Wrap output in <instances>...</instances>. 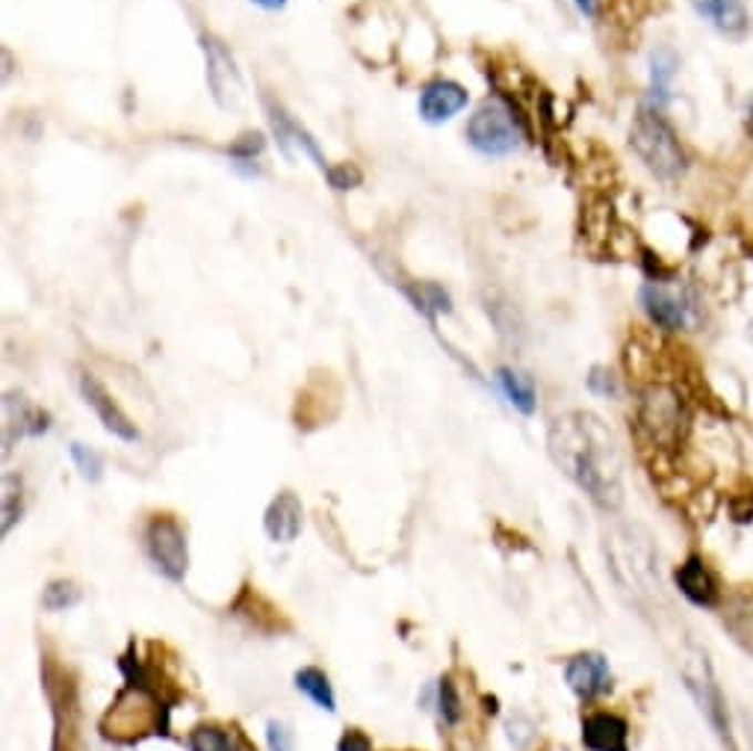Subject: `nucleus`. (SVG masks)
<instances>
[{"instance_id": "11", "label": "nucleus", "mask_w": 753, "mask_h": 751, "mask_svg": "<svg viewBox=\"0 0 753 751\" xmlns=\"http://www.w3.org/2000/svg\"><path fill=\"white\" fill-rule=\"evenodd\" d=\"M269 122H272V131L275 136H278V145H281V152L287 154V157H296V154H301V157H310V161L317 163L319 169L328 172V161L322 157V152H319L317 140L305 131V127L296 122L292 116H287V110L278 107V104H269Z\"/></svg>"}, {"instance_id": "4", "label": "nucleus", "mask_w": 753, "mask_h": 751, "mask_svg": "<svg viewBox=\"0 0 753 751\" xmlns=\"http://www.w3.org/2000/svg\"><path fill=\"white\" fill-rule=\"evenodd\" d=\"M638 423L647 439L659 447H677L685 426V409L677 391L668 385L647 388L638 405Z\"/></svg>"}, {"instance_id": "30", "label": "nucleus", "mask_w": 753, "mask_h": 751, "mask_svg": "<svg viewBox=\"0 0 753 751\" xmlns=\"http://www.w3.org/2000/svg\"><path fill=\"white\" fill-rule=\"evenodd\" d=\"M257 7H264V10L275 12V10H283L287 7V0H255Z\"/></svg>"}, {"instance_id": "27", "label": "nucleus", "mask_w": 753, "mask_h": 751, "mask_svg": "<svg viewBox=\"0 0 753 751\" xmlns=\"http://www.w3.org/2000/svg\"><path fill=\"white\" fill-rule=\"evenodd\" d=\"M588 388H591L594 394L602 397H609L618 391V388H615V375H611L609 370H602V367H594L591 375H588Z\"/></svg>"}, {"instance_id": "16", "label": "nucleus", "mask_w": 753, "mask_h": 751, "mask_svg": "<svg viewBox=\"0 0 753 751\" xmlns=\"http://www.w3.org/2000/svg\"><path fill=\"white\" fill-rule=\"evenodd\" d=\"M677 586H680V591L691 600V604H698V607H715L718 600L715 577H712L706 565L700 563V559H694V556H691L689 563L680 565V572H677Z\"/></svg>"}, {"instance_id": "23", "label": "nucleus", "mask_w": 753, "mask_h": 751, "mask_svg": "<svg viewBox=\"0 0 753 751\" xmlns=\"http://www.w3.org/2000/svg\"><path fill=\"white\" fill-rule=\"evenodd\" d=\"M71 459H74V465L80 467V474L86 476V480H101V459H97L95 450H89L86 444H71Z\"/></svg>"}, {"instance_id": "29", "label": "nucleus", "mask_w": 753, "mask_h": 751, "mask_svg": "<svg viewBox=\"0 0 753 751\" xmlns=\"http://www.w3.org/2000/svg\"><path fill=\"white\" fill-rule=\"evenodd\" d=\"M576 10L582 12V16H588V19H594L597 16V0H574Z\"/></svg>"}, {"instance_id": "8", "label": "nucleus", "mask_w": 753, "mask_h": 751, "mask_svg": "<svg viewBox=\"0 0 753 751\" xmlns=\"http://www.w3.org/2000/svg\"><path fill=\"white\" fill-rule=\"evenodd\" d=\"M80 394H83V400H86L89 409H95L97 421L104 423L106 432H113L115 439L122 441H136L140 439V430L133 426L131 418L115 405V400L110 397V391H106L101 382H97L95 375L92 373H83L80 375Z\"/></svg>"}, {"instance_id": "22", "label": "nucleus", "mask_w": 753, "mask_h": 751, "mask_svg": "<svg viewBox=\"0 0 753 751\" xmlns=\"http://www.w3.org/2000/svg\"><path fill=\"white\" fill-rule=\"evenodd\" d=\"M437 710H441V719L446 724H455L461 719V698L450 678H443L441 687H437Z\"/></svg>"}, {"instance_id": "5", "label": "nucleus", "mask_w": 753, "mask_h": 751, "mask_svg": "<svg viewBox=\"0 0 753 751\" xmlns=\"http://www.w3.org/2000/svg\"><path fill=\"white\" fill-rule=\"evenodd\" d=\"M682 680L689 687L691 698L698 701L700 713L706 716V722L712 724V731L721 737V740L730 742V719H726L724 696L715 683V675H712V666H709L706 654L691 648V651L682 654Z\"/></svg>"}, {"instance_id": "26", "label": "nucleus", "mask_w": 753, "mask_h": 751, "mask_svg": "<svg viewBox=\"0 0 753 751\" xmlns=\"http://www.w3.org/2000/svg\"><path fill=\"white\" fill-rule=\"evenodd\" d=\"M266 742L272 751H292V733L287 731L283 722H269L266 724Z\"/></svg>"}, {"instance_id": "21", "label": "nucleus", "mask_w": 753, "mask_h": 751, "mask_svg": "<svg viewBox=\"0 0 753 751\" xmlns=\"http://www.w3.org/2000/svg\"><path fill=\"white\" fill-rule=\"evenodd\" d=\"M80 600V589L74 586V583H69V580H53L48 589H44V595H42V604H44V609H69V607H74Z\"/></svg>"}, {"instance_id": "12", "label": "nucleus", "mask_w": 753, "mask_h": 751, "mask_svg": "<svg viewBox=\"0 0 753 751\" xmlns=\"http://www.w3.org/2000/svg\"><path fill=\"white\" fill-rule=\"evenodd\" d=\"M565 680H567V687L574 689L576 696L588 701V698L600 696V692L609 689V680H611L609 662H606L602 654H594V651L576 654L574 660L567 662Z\"/></svg>"}, {"instance_id": "6", "label": "nucleus", "mask_w": 753, "mask_h": 751, "mask_svg": "<svg viewBox=\"0 0 753 751\" xmlns=\"http://www.w3.org/2000/svg\"><path fill=\"white\" fill-rule=\"evenodd\" d=\"M202 48L204 63H207V86H210L213 99L225 110L237 107L243 101V74L237 69V60L228 51V45L213 33H204Z\"/></svg>"}, {"instance_id": "9", "label": "nucleus", "mask_w": 753, "mask_h": 751, "mask_svg": "<svg viewBox=\"0 0 753 751\" xmlns=\"http://www.w3.org/2000/svg\"><path fill=\"white\" fill-rule=\"evenodd\" d=\"M470 101V92L461 86V83L455 81H432L425 83L423 92H420V116H423V122H429V125H443V122H450L452 116H458L461 110L467 107Z\"/></svg>"}, {"instance_id": "1", "label": "nucleus", "mask_w": 753, "mask_h": 751, "mask_svg": "<svg viewBox=\"0 0 753 751\" xmlns=\"http://www.w3.org/2000/svg\"><path fill=\"white\" fill-rule=\"evenodd\" d=\"M549 456L597 506L623 503V465L609 426L591 412L561 414L549 426Z\"/></svg>"}, {"instance_id": "15", "label": "nucleus", "mask_w": 753, "mask_h": 751, "mask_svg": "<svg viewBox=\"0 0 753 751\" xmlns=\"http://www.w3.org/2000/svg\"><path fill=\"white\" fill-rule=\"evenodd\" d=\"M266 533L272 542H281V545H290L296 542L301 533V503L292 492H281L269 503L266 510Z\"/></svg>"}, {"instance_id": "7", "label": "nucleus", "mask_w": 753, "mask_h": 751, "mask_svg": "<svg viewBox=\"0 0 753 751\" xmlns=\"http://www.w3.org/2000/svg\"><path fill=\"white\" fill-rule=\"evenodd\" d=\"M151 563L166 574L168 580H184L186 574V536L172 515H157L145 529Z\"/></svg>"}, {"instance_id": "20", "label": "nucleus", "mask_w": 753, "mask_h": 751, "mask_svg": "<svg viewBox=\"0 0 753 751\" xmlns=\"http://www.w3.org/2000/svg\"><path fill=\"white\" fill-rule=\"evenodd\" d=\"M189 749L193 751H239L237 733L225 731L219 724H202L189 733Z\"/></svg>"}, {"instance_id": "14", "label": "nucleus", "mask_w": 753, "mask_h": 751, "mask_svg": "<svg viewBox=\"0 0 753 751\" xmlns=\"http://www.w3.org/2000/svg\"><path fill=\"white\" fill-rule=\"evenodd\" d=\"M700 19H706L718 33H724L730 39H742L751 28L747 21V10L742 0H689Z\"/></svg>"}, {"instance_id": "17", "label": "nucleus", "mask_w": 753, "mask_h": 751, "mask_svg": "<svg viewBox=\"0 0 753 751\" xmlns=\"http://www.w3.org/2000/svg\"><path fill=\"white\" fill-rule=\"evenodd\" d=\"M496 382H499L503 394L508 397V403H512L517 412H523V414L535 412V405H538V394H535V385H532L526 375L512 370V367H499V370H496Z\"/></svg>"}, {"instance_id": "28", "label": "nucleus", "mask_w": 753, "mask_h": 751, "mask_svg": "<svg viewBox=\"0 0 753 751\" xmlns=\"http://www.w3.org/2000/svg\"><path fill=\"white\" fill-rule=\"evenodd\" d=\"M340 751H372L370 740L361 731H345L340 740Z\"/></svg>"}, {"instance_id": "25", "label": "nucleus", "mask_w": 753, "mask_h": 751, "mask_svg": "<svg viewBox=\"0 0 753 751\" xmlns=\"http://www.w3.org/2000/svg\"><path fill=\"white\" fill-rule=\"evenodd\" d=\"M260 152H264V136L260 134H243L237 143L230 145V157H237L239 163H251V157Z\"/></svg>"}, {"instance_id": "31", "label": "nucleus", "mask_w": 753, "mask_h": 751, "mask_svg": "<svg viewBox=\"0 0 753 751\" xmlns=\"http://www.w3.org/2000/svg\"><path fill=\"white\" fill-rule=\"evenodd\" d=\"M751 131H753V104H751Z\"/></svg>"}, {"instance_id": "24", "label": "nucleus", "mask_w": 753, "mask_h": 751, "mask_svg": "<svg viewBox=\"0 0 753 751\" xmlns=\"http://www.w3.org/2000/svg\"><path fill=\"white\" fill-rule=\"evenodd\" d=\"M326 178L334 189H352V187H358V184H361L363 175H361V169H358V166H352V163L345 166V163H343V166H328Z\"/></svg>"}, {"instance_id": "18", "label": "nucleus", "mask_w": 753, "mask_h": 751, "mask_svg": "<svg viewBox=\"0 0 753 751\" xmlns=\"http://www.w3.org/2000/svg\"><path fill=\"white\" fill-rule=\"evenodd\" d=\"M677 54L671 48H656L650 54V90H653L656 104H664L668 101V90H671V81L677 78Z\"/></svg>"}, {"instance_id": "19", "label": "nucleus", "mask_w": 753, "mask_h": 751, "mask_svg": "<svg viewBox=\"0 0 753 751\" xmlns=\"http://www.w3.org/2000/svg\"><path fill=\"white\" fill-rule=\"evenodd\" d=\"M296 687L305 692V696H310L313 701H317L322 710H334L337 707V698H334V689H331V683H328L326 671L313 669V666H308V669H301L299 675H296Z\"/></svg>"}, {"instance_id": "13", "label": "nucleus", "mask_w": 753, "mask_h": 751, "mask_svg": "<svg viewBox=\"0 0 753 751\" xmlns=\"http://www.w3.org/2000/svg\"><path fill=\"white\" fill-rule=\"evenodd\" d=\"M582 745L588 751H629V724L615 713L585 716Z\"/></svg>"}, {"instance_id": "2", "label": "nucleus", "mask_w": 753, "mask_h": 751, "mask_svg": "<svg viewBox=\"0 0 753 751\" xmlns=\"http://www.w3.org/2000/svg\"><path fill=\"white\" fill-rule=\"evenodd\" d=\"M629 148L659 181H677L685 172L680 136L668 125L659 107H641L629 125Z\"/></svg>"}, {"instance_id": "10", "label": "nucleus", "mask_w": 753, "mask_h": 751, "mask_svg": "<svg viewBox=\"0 0 753 751\" xmlns=\"http://www.w3.org/2000/svg\"><path fill=\"white\" fill-rule=\"evenodd\" d=\"M638 302H641L644 313L650 317V322H656L659 329L680 331L689 326V305L682 302L680 296H673L668 287L647 281L638 290Z\"/></svg>"}, {"instance_id": "3", "label": "nucleus", "mask_w": 753, "mask_h": 751, "mask_svg": "<svg viewBox=\"0 0 753 751\" xmlns=\"http://www.w3.org/2000/svg\"><path fill=\"white\" fill-rule=\"evenodd\" d=\"M467 143L482 157H508L520 145V127L514 122L512 107L499 101H485L482 107L470 116Z\"/></svg>"}]
</instances>
